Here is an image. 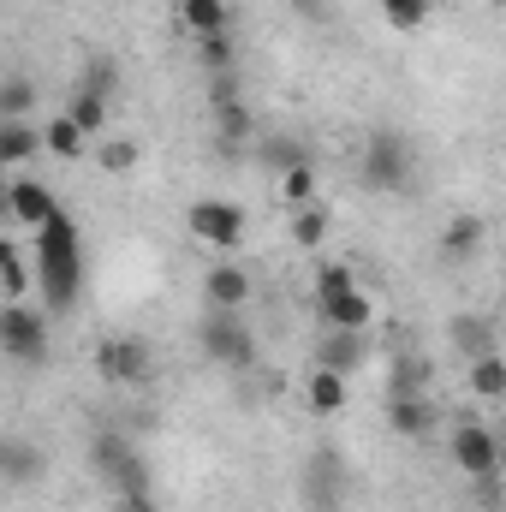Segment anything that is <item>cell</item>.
I'll return each mask as SVG.
<instances>
[{"instance_id": "cell-1", "label": "cell", "mask_w": 506, "mask_h": 512, "mask_svg": "<svg viewBox=\"0 0 506 512\" xmlns=\"http://www.w3.org/2000/svg\"><path fill=\"white\" fill-rule=\"evenodd\" d=\"M36 286H42V304H48V310L78 304V286H84V245H78V227H72L66 209H54L48 227H36Z\"/></svg>"}, {"instance_id": "cell-2", "label": "cell", "mask_w": 506, "mask_h": 512, "mask_svg": "<svg viewBox=\"0 0 506 512\" xmlns=\"http://www.w3.org/2000/svg\"><path fill=\"white\" fill-rule=\"evenodd\" d=\"M358 179L381 191V197H399V191H411V179H417V161H411V143L399 137V131H376L370 143H364V155H358Z\"/></svg>"}, {"instance_id": "cell-3", "label": "cell", "mask_w": 506, "mask_h": 512, "mask_svg": "<svg viewBox=\"0 0 506 512\" xmlns=\"http://www.w3.org/2000/svg\"><path fill=\"white\" fill-rule=\"evenodd\" d=\"M90 471H96L108 489H120V507L149 495V465L137 459V447H131L126 435H96V441H90Z\"/></svg>"}, {"instance_id": "cell-4", "label": "cell", "mask_w": 506, "mask_h": 512, "mask_svg": "<svg viewBox=\"0 0 506 512\" xmlns=\"http://www.w3.org/2000/svg\"><path fill=\"white\" fill-rule=\"evenodd\" d=\"M197 346L221 370H251L256 364V334H251V322H245V310H209L203 328H197Z\"/></svg>"}, {"instance_id": "cell-5", "label": "cell", "mask_w": 506, "mask_h": 512, "mask_svg": "<svg viewBox=\"0 0 506 512\" xmlns=\"http://www.w3.org/2000/svg\"><path fill=\"white\" fill-rule=\"evenodd\" d=\"M185 227H191V239L209 245V251H239V245H245V209L227 203V197H197V203L185 209Z\"/></svg>"}, {"instance_id": "cell-6", "label": "cell", "mask_w": 506, "mask_h": 512, "mask_svg": "<svg viewBox=\"0 0 506 512\" xmlns=\"http://www.w3.org/2000/svg\"><path fill=\"white\" fill-rule=\"evenodd\" d=\"M0 352L12 358V364H42L48 358V316L36 310V304H6L0 310Z\"/></svg>"}, {"instance_id": "cell-7", "label": "cell", "mask_w": 506, "mask_h": 512, "mask_svg": "<svg viewBox=\"0 0 506 512\" xmlns=\"http://www.w3.org/2000/svg\"><path fill=\"white\" fill-rule=\"evenodd\" d=\"M96 370H102V382H114V387H143L149 376H155V358H149L143 340L114 334V340L96 346Z\"/></svg>"}, {"instance_id": "cell-8", "label": "cell", "mask_w": 506, "mask_h": 512, "mask_svg": "<svg viewBox=\"0 0 506 512\" xmlns=\"http://www.w3.org/2000/svg\"><path fill=\"white\" fill-rule=\"evenodd\" d=\"M447 453H453V465H459L471 483L501 471V441H495V429H483V423H459L453 441H447Z\"/></svg>"}, {"instance_id": "cell-9", "label": "cell", "mask_w": 506, "mask_h": 512, "mask_svg": "<svg viewBox=\"0 0 506 512\" xmlns=\"http://www.w3.org/2000/svg\"><path fill=\"white\" fill-rule=\"evenodd\" d=\"M54 209H60V197H54L42 179H24V173H18V179L6 185V215H12L18 227H48Z\"/></svg>"}, {"instance_id": "cell-10", "label": "cell", "mask_w": 506, "mask_h": 512, "mask_svg": "<svg viewBox=\"0 0 506 512\" xmlns=\"http://www.w3.org/2000/svg\"><path fill=\"white\" fill-rule=\"evenodd\" d=\"M203 298H209V310H245L251 304V274L239 262H215L209 280H203Z\"/></svg>"}, {"instance_id": "cell-11", "label": "cell", "mask_w": 506, "mask_h": 512, "mask_svg": "<svg viewBox=\"0 0 506 512\" xmlns=\"http://www.w3.org/2000/svg\"><path fill=\"white\" fill-rule=\"evenodd\" d=\"M387 423H393V435L417 441V435H429V429H435V399H429V393H393Z\"/></svg>"}, {"instance_id": "cell-12", "label": "cell", "mask_w": 506, "mask_h": 512, "mask_svg": "<svg viewBox=\"0 0 506 512\" xmlns=\"http://www.w3.org/2000/svg\"><path fill=\"white\" fill-rule=\"evenodd\" d=\"M42 143H48V155H54V161H84V155L96 149V137L78 126L72 114H48V126H42Z\"/></svg>"}, {"instance_id": "cell-13", "label": "cell", "mask_w": 506, "mask_h": 512, "mask_svg": "<svg viewBox=\"0 0 506 512\" xmlns=\"http://www.w3.org/2000/svg\"><path fill=\"white\" fill-rule=\"evenodd\" d=\"M483 239H489V227H483V215H471V209H459V215L447 221V233H441V256H447V262H471V256L483 251Z\"/></svg>"}, {"instance_id": "cell-14", "label": "cell", "mask_w": 506, "mask_h": 512, "mask_svg": "<svg viewBox=\"0 0 506 512\" xmlns=\"http://www.w3.org/2000/svg\"><path fill=\"white\" fill-rule=\"evenodd\" d=\"M316 304H322V322H328V328H346V334H364L370 316H376L358 286H352V292H334V298H316Z\"/></svg>"}, {"instance_id": "cell-15", "label": "cell", "mask_w": 506, "mask_h": 512, "mask_svg": "<svg viewBox=\"0 0 506 512\" xmlns=\"http://www.w3.org/2000/svg\"><path fill=\"white\" fill-rule=\"evenodd\" d=\"M328 233H334V215H328V209H316V203H304V209H292V215H286V239H292L298 251H322V245H328Z\"/></svg>"}, {"instance_id": "cell-16", "label": "cell", "mask_w": 506, "mask_h": 512, "mask_svg": "<svg viewBox=\"0 0 506 512\" xmlns=\"http://www.w3.org/2000/svg\"><path fill=\"white\" fill-rule=\"evenodd\" d=\"M179 24L203 42V36H227L233 12H227V0H179Z\"/></svg>"}, {"instance_id": "cell-17", "label": "cell", "mask_w": 506, "mask_h": 512, "mask_svg": "<svg viewBox=\"0 0 506 512\" xmlns=\"http://www.w3.org/2000/svg\"><path fill=\"white\" fill-rule=\"evenodd\" d=\"M36 149H48V143H42V131L30 126V120H0V161L6 167H24Z\"/></svg>"}, {"instance_id": "cell-18", "label": "cell", "mask_w": 506, "mask_h": 512, "mask_svg": "<svg viewBox=\"0 0 506 512\" xmlns=\"http://www.w3.org/2000/svg\"><path fill=\"white\" fill-rule=\"evenodd\" d=\"M304 399H310L316 417H340V411H346V376L316 364V376H310V387H304Z\"/></svg>"}, {"instance_id": "cell-19", "label": "cell", "mask_w": 506, "mask_h": 512, "mask_svg": "<svg viewBox=\"0 0 506 512\" xmlns=\"http://www.w3.org/2000/svg\"><path fill=\"white\" fill-rule=\"evenodd\" d=\"M304 489H310V507L316 512H328V501L340 507V459H334L328 447L310 459V483H304Z\"/></svg>"}, {"instance_id": "cell-20", "label": "cell", "mask_w": 506, "mask_h": 512, "mask_svg": "<svg viewBox=\"0 0 506 512\" xmlns=\"http://www.w3.org/2000/svg\"><path fill=\"white\" fill-rule=\"evenodd\" d=\"M322 370H358L364 364V334H346V328H328V340H322V358H316Z\"/></svg>"}, {"instance_id": "cell-21", "label": "cell", "mask_w": 506, "mask_h": 512, "mask_svg": "<svg viewBox=\"0 0 506 512\" xmlns=\"http://www.w3.org/2000/svg\"><path fill=\"white\" fill-rule=\"evenodd\" d=\"M465 382H471L477 399H506V358H501V352L471 358V364H465Z\"/></svg>"}, {"instance_id": "cell-22", "label": "cell", "mask_w": 506, "mask_h": 512, "mask_svg": "<svg viewBox=\"0 0 506 512\" xmlns=\"http://www.w3.org/2000/svg\"><path fill=\"white\" fill-rule=\"evenodd\" d=\"M0 471H6V483H12V489H30V483H36V471H42V453H36L30 441H6Z\"/></svg>"}, {"instance_id": "cell-23", "label": "cell", "mask_w": 506, "mask_h": 512, "mask_svg": "<svg viewBox=\"0 0 506 512\" xmlns=\"http://www.w3.org/2000/svg\"><path fill=\"white\" fill-rule=\"evenodd\" d=\"M453 346L465 352V364L483 358V352H501V346H495V328H489L483 316H459V322H453Z\"/></svg>"}, {"instance_id": "cell-24", "label": "cell", "mask_w": 506, "mask_h": 512, "mask_svg": "<svg viewBox=\"0 0 506 512\" xmlns=\"http://www.w3.org/2000/svg\"><path fill=\"white\" fill-rule=\"evenodd\" d=\"M137 161H143V149H137L131 137H102V143H96V167H102V173H114V179L131 173Z\"/></svg>"}, {"instance_id": "cell-25", "label": "cell", "mask_w": 506, "mask_h": 512, "mask_svg": "<svg viewBox=\"0 0 506 512\" xmlns=\"http://www.w3.org/2000/svg\"><path fill=\"white\" fill-rule=\"evenodd\" d=\"M66 114L78 120V126L90 131L96 143H102V131H108V96H90V90H78L72 102H66Z\"/></svg>"}, {"instance_id": "cell-26", "label": "cell", "mask_w": 506, "mask_h": 512, "mask_svg": "<svg viewBox=\"0 0 506 512\" xmlns=\"http://www.w3.org/2000/svg\"><path fill=\"white\" fill-rule=\"evenodd\" d=\"M36 108V84L24 78V72H12L6 84H0V120H24Z\"/></svg>"}, {"instance_id": "cell-27", "label": "cell", "mask_w": 506, "mask_h": 512, "mask_svg": "<svg viewBox=\"0 0 506 512\" xmlns=\"http://www.w3.org/2000/svg\"><path fill=\"white\" fill-rule=\"evenodd\" d=\"M0 280H6V304H24L30 268H24V251H18V245H0Z\"/></svg>"}, {"instance_id": "cell-28", "label": "cell", "mask_w": 506, "mask_h": 512, "mask_svg": "<svg viewBox=\"0 0 506 512\" xmlns=\"http://www.w3.org/2000/svg\"><path fill=\"white\" fill-rule=\"evenodd\" d=\"M280 197H286V209L316 203V167H310V161H304V167H286V173H280Z\"/></svg>"}, {"instance_id": "cell-29", "label": "cell", "mask_w": 506, "mask_h": 512, "mask_svg": "<svg viewBox=\"0 0 506 512\" xmlns=\"http://www.w3.org/2000/svg\"><path fill=\"white\" fill-rule=\"evenodd\" d=\"M429 12H435V0H381V18H387L393 30H423Z\"/></svg>"}, {"instance_id": "cell-30", "label": "cell", "mask_w": 506, "mask_h": 512, "mask_svg": "<svg viewBox=\"0 0 506 512\" xmlns=\"http://www.w3.org/2000/svg\"><path fill=\"white\" fill-rule=\"evenodd\" d=\"M215 126H221L227 143H245V137L256 131V120H251V108H245V102H233V96H227V102L215 108Z\"/></svg>"}, {"instance_id": "cell-31", "label": "cell", "mask_w": 506, "mask_h": 512, "mask_svg": "<svg viewBox=\"0 0 506 512\" xmlns=\"http://www.w3.org/2000/svg\"><path fill=\"white\" fill-rule=\"evenodd\" d=\"M358 280H352V268L346 262H322V274H316V298H334V292H352Z\"/></svg>"}, {"instance_id": "cell-32", "label": "cell", "mask_w": 506, "mask_h": 512, "mask_svg": "<svg viewBox=\"0 0 506 512\" xmlns=\"http://www.w3.org/2000/svg\"><path fill=\"white\" fill-rule=\"evenodd\" d=\"M227 60H233V36H203V66L227 72Z\"/></svg>"}, {"instance_id": "cell-33", "label": "cell", "mask_w": 506, "mask_h": 512, "mask_svg": "<svg viewBox=\"0 0 506 512\" xmlns=\"http://www.w3.org/2000/svg\"><path fill=\"white\" fill-rule=\"evenodd\" d=\"M114 78H120V72H114V60H90L84 90H90V96H108V90H114Z\"/></svg>"}, {"instance_id": "cell-34", "label": "cell", "mask_w": 506, "mask_h": 512, "mask_svg": "<svg viewBox=\"0 0 506 512\" xmlns=\"http://www.w3.org/2000/svg\"><path fill=\"white\" fill-rule=\"evenodd\" d=\"M310 155H304V143H274V167L286 173V167H304Z\"/></svg>"}, {"instance_id": "cell-35", "label": "cell", "mask_w": 506, "mask_h": 512, "mask_svg": "<svg viewBox=\"0 0 506 512\" xmlns=\"http://www.w3.org/2000/svg\"><path fill=\"white\" fill-rule=\"evenodd\" d=\"M126 512H161V507H155V501L143 495V501H126Z\"/></svg>"}, {"instance_id": "cell-36", "label": "cell", "mask_w": 506, "mask_h": 512, "mask_svg": "<svg viewBox=\"0 0 506 512\" xmlns=\"http://www.w3.org/2000/svg\"><path fill=\"white\" fill-rule=\"evenodd\" d=\"M292 6H298V12H316V6H322V0H292Z\"/></svg>"}]
</instances>
